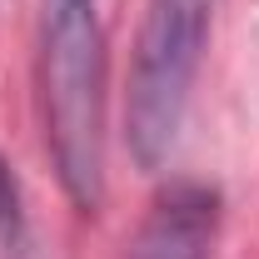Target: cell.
<instances>
[{
  "label": "cell",
  "instance_id": "cell-1",
  "mask_svg": "<svg viewBox=\"0 0 259 259\" xmlns=\"http://www.w3.org/2000/svg\"><path fill=\"white\" fill-rule=\"evenodd\" d=\"M45 140L80 209L105 199V35L95 0H45L40 25Z\"/></svg>",
  "mask_w": 259,
  "mask_h": 259
},
{
  "label": "cell",
  "instance_id": "cell-2",
  "mask_svg": "<svg viewBox=\"0 0 259 259\" xmlns=\"http://www.w3.org/2000/svg\"><path fill=\"white\" fill-rule=\"evenodd\" d=\"M214 5L220 0H150L145 5L125 100V140L145 169H160L180 140Z\"/></svg>",
  "mask_w": 259,
  "mask_h": 259
},
{
  "label": "cell",
  "instance_id": "cell-3",
  "mask_svg": "<svg viewBox=\"0 0 259 259\" xmlns=\"http://www.w3.org/2000/svg\"><path fill=\"white\" fill-rule=\"evenodd\" d=\"M220 194L204 185H175L155 199L150 220L140 229L135 259H199L214 239Z\"/></svg>",
  "mask_w": 259,
  "mask_h": 259
},
{
  "label": "cell",
  "instance_id": "cell-4",
  "mask_svg": "<svg viewBox=\"0 0 259 259\" xmlns=\"http://www.w3.org/2000/svg\"><path fill=\"white\" fill-rule=\"evenodd\" d=\"M0 239H20V194H15V180H10V169L0 160Z\"/></svg>",
  "mask_w": 259,
  "mask_h": 259
}]
</instances>
